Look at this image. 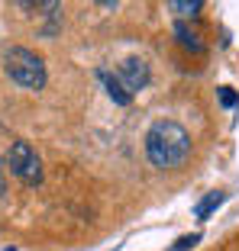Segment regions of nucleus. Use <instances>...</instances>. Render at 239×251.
<instances>
[{"label": "nucleus", "instance_id": "nucleus-1", "mask_svg": "<svg viewBox=\"0 0 239 251\" xmlns=\"http://www.w3.org/2000/svg\"><path fill=\"white\" fill-rule=\"evenodd\" d=\"M146 155L155 168H178L191 155V135L175 119H158L146 132Z\"/></svg>", "mask_w": 239, "mask_h": 251}, {"label": "nucleus", "instance_id": "nucleus-2", "mask_svg": "<svg viewBox=\"0 0 239 251\" xmlns=\"http://www.w3.org/2000/svg\"><path fill=\"white\" fill-rule=\"evenodd\" d=\"M3 68H7L10 81L26 87V90H42L45 81H49L45 61L39 58L32 49H23V45H13V49L3 55Z\"/></svg>", "mask_w": 239, "mask_h": 251}, {"label": "nucleus", "instance_id": "nucleus-3", "mask_svg": "<svg viewBox=\"0 0 239 251\" xmlns=\"http://www.w3.org/2000/svg\"><path fill=\"white\" fill-rule=\"evenodd\" d=\"M7 164H10V171H13L23 184H30V187L42 184V161H39L36 148H32L26 139H16L13 145H10Z\"/></svg>", "mask_w": 239, "mask_h": 251}, {"label": "nucleus", "instance_id": "nucleus-4", "mask_svg": "<svg viewBox=\"0 0 239 251\" xmlns=\"http://www.w3.org/2000/svg\"><path fill=\"white\" fill-rule=\"evenodd\" d=\"M117 77H120V84L129 90V94H139L146 84H149V77H152V71H149V65L142 58H136V55H129V58H123L120 61V71H117Z\"/></svg>", "mask_w": 239, "mask_h": 251}, {"label": "nucleus", "instance_id": "nucleus-5", "mask_svg": "<svg viewBox=\"0 0 239 251\" xmlns=\"http://www.w3.org/2000/svg\"><path fill=\"white\" fill-rule=\"evenodd\" d=\"M97 77L104 81V87H107V97H110L113 103H120V106H129L133 103V94H129L123 84H120V77L117 74H110V71H97Z\"/></svg>", "mask_w": 239, "mask_h": 251}, {"label": "nucleus", "instance_id": "nucleus-6", "mask_svg": "<svg viewBox=\"0 0 239 251\" xmlns=\"http://www.w3.org/2000/svg\"><path fill=\"white\" fill-rule=\"evenodd\" d=\"M223 203H226V190H210L207 197H204L201 203L194 206V216L204 222V219H210V213H213V209H220V206H223Z\"/></svg>", "mask_w": 239, "mask_h": 251}, {"label": "nucleus", "instance_id": "nucleus-7", "mask_svg": "<svg viewBox=\"0 0 239 251\" xmlns=\"http://www.w3.org/2000/svg\"><path fill=\"white\" fill-rule=\"evenodd\" d=\"M175 32H178V42L184 45V49H194V52H204V42H201V36H197L187 23H178L175 26Z\"/></svg>", "mask_w": 239, "mask_h": 251}, {"label": "nucleus", "instance_id": "nucleus-8", "mask_svg": "<svg viewBox=\"0 0 239 251\" xmlns=\"http://www.w3.org/2000/svg\"><path fill=\"white\" fill-rule=\"evenodd\" d=\"M201 0H194V3H184V0H172V3H168V10H175V13L178 16H197L201 13Z\"/></svg>", "mask_w": 239, "mask_h": 251}, {"label": "nucleus", "instance_id": "nucleus-9", "mask_svg": "<svg viewBox=\"0 0 239 251\" xmlns=\"http://www.w3.org/2000/svg\"><path fill=\"white\" fill-rule=\"evenodd\" d=\"M197 242H201V232H191V235H181L178 242L172 245V251H187V248H194Z\"/></svg>", "mask_w": 239, "mask_h": 251}, {"label": "nucleus", "instance_id": "nucleus-10", "mask_svg": "<svg viewBox=\"0 0 239 251\" xmlns=\"http://www.w3.org/2000/svg\"><path fill=\"white\" fill-rule=\"evenodd\" d=\"M220 103H223L226 110H233V106L239 103V97H236V90H230V87H220Z\"/></svg>", "mask_w": 239, "mask_h": 251}, {"label": "nucleus", "instance_id": "nucleus-11", "mask_svg": "<svg viewBox=\"0 0 239 251\" xmlns=\"http://www.w3.org/2000/svg\"><path fill=\"white\" fill-rule=\"evenodd\" d=\"M3 190H7V177H3V164H0V197H3Z\"/></svg>", "mask_w": 239, "mask_h": 251}, {"label": "nucleus", "instance_id": "nucleus-12", "mask_svg": "<svg viewBox=\"0 0 239 251\" xmlns=\"http://www.w3.org/2000/svg\"><path fill=\"white\" fill-rule=\"evenodd\" d=\"M3 251H16V248H3Z\"/></svg>", "mask_w": 239, "mask_h": 251}]
</instances>
